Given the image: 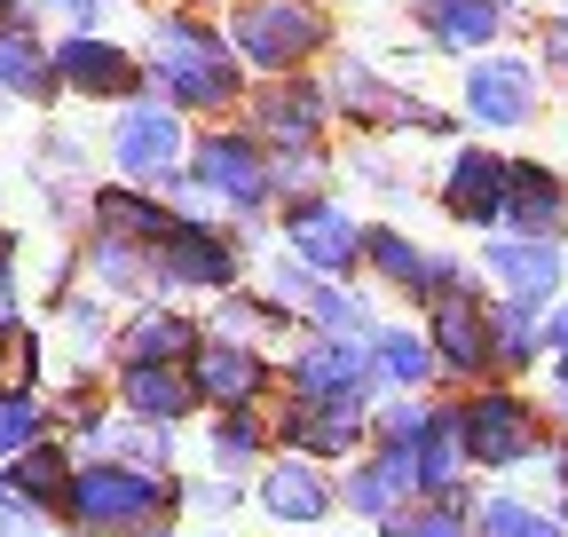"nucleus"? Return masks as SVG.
I'll use <instances>...</instances> for the list:
<instances>
[{
    "mask_svg": "<svg viewBox=\"0 0 568 537\" xmlns=\"http://www.w3.org/2000/svg\"><path fill=\"white\" fill-rule=\"evenodd\" d=\"M142 88H151L166 111H197V119H222L245 95V63L230 55V32L205 24L197 9H166L142 40Z\"/></svg>",
    "mask_w": 568,
    "mask_h": 537,
    "instance_id": "f257e3e1",
    "label": "nucleus"
},
{
    "mask_svg": "<svg viewBox=\"0 0 568 537\" xmlns=\"http://www.w3.org/2000/svg\"><path fill=\"white\" fill-rule=\"evenodd\" d=\"M174 514H182L174 475H142V466H119V458H80L63 506H55V529H71V537H134V529L174 521Z\"/></svg>",
    "mask_w": 568,
    "mask_h": 537,
    "instance_id": "f03ea898",
    "label": "nucleus"
},
{
    "mask_svg": "<svg viewBox=\"0 0 568 537\" xmlns=\"http://www.w3.org/2000/svg\"><path fill=\"white\" fill-rule=\"evenodd\" d=\"M458 443H466L474 475H514V466H537L545 458L552 427H545V403H529L506 379H489V387H466L458 395Z\"/></svg>",
    "mask_w": 568,
    "mask_h": 537,
    "instance_id": "7ed1b4c3",
    "label": "nucleus"
},
{
    "mask_svg": "<svg viewBox=\"0 0 568 537\" xmlns=\"http://www.w3.org/2000/svg\"><path fill=\"white\" fill-rule=\"evenodd\" d=\"M222 32L245 72H268V80H301V63H316L332 48L324 0H237Z\"/></svg>",
    "mask_w": 568,
    "mask_h": 537,
    "instance_id": "20e7f679",
    "label": "nucleus"
},
{
    "mask_svg": "<svg viewBox=\"0 0 568 537\" xmlns=\"http://www.w3.org/2000/svg\"><path fill=\"white\" fill-rule=\"evenodd\" d=\"M190 190L213 197V206H230L245 222H261V206H276V190H268V151L253 143L245 126H205L197 143H190Z\"/></svg>",
    "mask_w": 568,
    "mask_h": 537,
    "instance_id": "39448f33",
    "label": "nucleus"
},
{
    "mask_svg": "<svg viewBox=\"0 0 568 537\" xmlns=\"http://www.w3.org/2000/svg\"><path fill=\"white\" fill-rule=\"evenodd\" d=\"M111 166H119L134 190H174L182 166H190V126H182V111H166L159 95L119 103V119H111Z\"/></svg>",
    "mask_w": 568,
    "mask_h": 537,
    "instance_id": "423d86ee",
    "label": "nucleus"
},
{
    "mask_svg": "<svg viewBox=\"0 0 568 537\" xmlns=\"http://www.w3.org/2000/svg\"><path fill=\"white\" fill-rule=\"evenodd\" d=\"M237 277H245V253H237V237L222 230V222H174L159 245H151V285H166V293H237Z\"/></svg>",
    "mask_w": 568,
    "mask_h": 537,
    "instance_id": "0eeeda50",
    "label": "nucleus"
},
{
    "mask_svg": "<svg viewBox=\"0 0 568 537\" xmlns=\"http://www.w3.org/2000/svg\"><path fill=\"white\" fill-rule=\"evenodd\" d=\"M190 387H197V412H268L276 403V364H268V348H253V341H205L190 348Z\"/></svg>",
    "mask_w": 568,
    "mask_h": 537,
    "instance_id": "6e6552de",
    "label": "nucleus"
},
{
    "mask_svg": "<svg viewBox=\"0 0 568 537\" xmlns=\"http://www.w3.org/2000/svg\"><path fill=\"white\" fill-rule=\"evenodd\" d=\"M276 308H293V324H308L316 341H372V301L364 293H347V285H332V277H316V268H301L293 253L284 261H268V285H261Z\"/></svg>",
    "mask_w": 568,
    "mask_h": 537,
    "instance_id": "1a4fd4ad",
    "label": "nucleus"
},
{
    "mask_svg": "<svg viewBox=\"0 0 568 537\" xmlns=\"http://www.w3.org/2000/svg\"><path fill=\"white\" fill-rule=\"evenodd\" d=\"M324 95H332V119H355V126H410V134H450V119H443L435 103H418L410 88L379 80L364 55H339V63H332V80H324Z\"/></svg>",
    "mask_w": 568,
    "mask_h": 537,
    "instance_id": "9d476101",
    "label": "nucleus"
},
{
    "mask_svg": "<svg viewBox=\"0 0 568 537\" xmlns=\"http://www.w3.org/2000/svg\"><path fill=\"white\" fill-rule=\"evenodd\" d=\"M324 126H332V95L324 80H268L245 95V134L261 151H324Z\"/></svg>",
    "mask_w": 568,
    "mask_h": 537,
    "instance_id": "9b49d317",
    "label": "nucleus"
},
{
    "mask_svg": "<svg viewBox=\"0 0 568 537\" xmlns=\"http://www.w3.org/2000/svg\"><path fill=\"white\" fill-rule=\"evenodd\" d=\"M284 395H301V403H379V372H372V341H308L284 356Z\"/></svg>",
    "mask_w": 568,
    "mask_h": 537,
    "instance_id": "f8f14e48",
    "label": "nucleus"
},
{
    "mask_svg": "<svg viewBox=\"0 0 568 537\" xmlns=\"http://www.w3.org/2000/svg\"><path fill=\"white\" fill-rule=\"evenodd\" d=\"M545 111V80H537V63L529 55H506V48H489L466 63V119L489 126V134H514Z\"/></svg>",
    "mask_w": 568,
    "mask_h": 537,
    "instance_id": "ddd939ff",
    "label": "nucleus"
},
{
    "mask_svg": "<svg viewBox=\"0 0 568 537\" xmlns=\"http://www.w3.org/2000/svg\"><path fill=\"white\" fill-rule=\"evenodd\" d=\"M48 55H55V95H88V103H134L142 95V55L103 40V32H63Z\"/></svg>",
    "mask_w": 568,
    "mask_h": 537,
    "instance_id": "4468645a",
    "label": "nucleus"
},
{
    "mask_svg": "<svg viewBox=\"0 0 568 537\" xmlns=\"http://www.w3.org/2000/svg\"><path fill=\"white\" fill-rule=\"evenodd\" d=\"M284 253L339 285L364 268V222L347 206H332V197H301V206H284Z\"/></svg>",
    "mask_w": 568,
    "mask_h": 537,
    "instance_id": "2eb2a0df",
    "label": "nucleus"
},
{
    "mask_svg": "<svg viewBox=\"0 0 568 537\" xmlns=\"http://www.w3.org/2000/svg\"><path fill=\"white\" fill-rule=\"evenodd\" d=\"M253 506L268 521H284V529H324L339 514V475L316 466V458H284L276 450L261 475H253Z\"/></svg>",
    "mask_w": 568,
    "mask_h": 537,
    "instance_id": "dca6fc26",
    "label": "nucleus"
},
{
    "mask_svg": "<svg viewBox=\"0 0 568 537\" xmlns=\"http://www.w3.org/2000/svg\"><path fill=\"white\" fill-rule=\"evenodd\" d=\"M426 348H435V372H443V379L489 387V379H497V364H489V301H481V293L435 301V308H426Z\"/></svg>",
    "mask_w": 568,
    "mask_h": 537,
    "instance_id": "f3484780",
    "label": "nucleus"
},
{
    "mask_svg": "<svg viewBox=\"0 0 568 537\" xmlns=\"http://www.w3.org/2000/svg\"><path fill=\"white\" fill-rule=\"evenodd\" d=\"M506 182H514V159H506V151L458 143L450 166H443V214L497 237V230H506Z\"/></svg>",
    "mask_w": 568,
    "mask_h": 537,
    "instance_id": "a211bd4d",
    "label": "nucleus"
},
{
    "mask_svg": "<svg viewBox=\"0 0 568 537\" xmlns=\"http://www.w3.org/2000/svg\"><path fill=\"white\" fill-rule=\"evenodd\" d=\"M481 277H497V301L552 308L560 277H568V245H537V237H506V230H497L481 245Z\"/></svg>",
    "mask_w": 568,
    "mask_h": 537,
    "instance_id": "6ab92c4d",
    "label": "nucleus"
},
{
    "mask_svg": "<svg viewBox=\"0 0 568 537\" xmlns=\"http://www.w3.org/2000/svg\"><path fill=\"white\" fill-rule=\"evenodd\" d=\"M506 237L568 245V174H560V166L514 159V182H506Z\"/></svg>",
    "mask_w": 568,
    "mask_h": 537,
    "instance_id": "aec40b11",
    "label": "nucleus"
},
{
    "mask_svg": "<svg viewBox=\"0 0 568 537\" xmlns=\"http://www.w3.org/2000/svg\"><path fill=\"white\" fill-rule=\"evenodd\" d=\"M339 506L364 521V529H387L403 506H418V490H410V466L395 458V450H364L339 475Z\"/></svg>",
    "mask_w": 568,
    "mask_h": 537,
    "instance_id": "412c9836",
    "label": "nucleus"
},
{
    "mask_svg": "<svg viewBox=\"0 0 568 537\" xmlns=\"http://www.w3.org/2000/svg\"><path fill=\"white\" fill-rule=\"evenodd\" d=\"M119 412L142 427H182L197 412V387L182 364H119Z\"/></svg>",
    "mask_w": 568,
    "mask_h": 537,
    "instance_id": "4be33fe9",
    "label": "nucleus"
},
{
    "mask_svg": "<svg viewBox=\"0 0 568 537\" xmlns=\"http://www.w3.org/2000/svg\"><path fill=\"white\" fill-rule=\"evenodd\" d=\"M197 341H205L197 316H182V308H134V316L111 332V356H119V364H190Z\"/></svg>",
    "mask_w": 568,
    "mask_h": 537,
    "instance_id": "5701e85b",
    "label": "nucleus"
},
{
    "mask_svg": "<svg viewBox=\"0 0 568 537\" xmlns=\"http://www.w3.org/2000/svg\"><path fill=\"white\" fill-rule=\"evenodd\" d=\"M88 222H95L103 237H126V245L151 253L182 214H174V206H159V197H151V190H134V182H103V190L88 197Z\"/></svg>",
    "mask_w": 568,
    "mask_h": 537,
    "instance_id": "b1692460",
    "label": "nucleus"
},
{
    "mask_svg": "<svg viewBox=\"0 0 568 537\" xmlns=\"http://www.w3.org/2000/svg\"><path fill=\"white\" fill-rule=\"evenodd\" d=\"M418 24H426V48L489 55L497 32H506V9H489V0H418Z\"/></svg>",
    "mask_w": 568,
    "mask_h": 537,
    "instance_id": "393cba45",
    "label": "nucleus"
},
{
    "mask_svg": "<svg viewBox=\"0 0 568 537\" xmlns=\"http://www.w3.org/2000/svg\"><path fill=\"white\" fill-rule=\"evenodd\" d=\"M0 95L9 103H48L55 95V55L32 24H0Z\"/></svg>",
    "mask_w": 568,
    "mask_h": 537,
    "instance_id": "a878e982",
    "label": "nucleus"
},
{
    "mask_svg": "<svg viewBox=\"0 0 568 537\" xmlns=\"http://www.w3.org/2000/svg\"><path fill=\"white\" fill-rule=\"evenodd\" d=\"M372 372H379V387H395V395H426L443 372H435V348H426V332H410V324H387V332H372Z\"/></svg>",
    "mask_w": 568,
    "mask_h": 537,
    "instance_id": "bb28decb",
    "label": "nucleus"
},
{
    "mask_svg": "<svg viewBox=\"0 0 568 537\" xmlns=\"http://www.w3.org/2000/svg\"><path fill=\"white\" fill-rule=\"evenodd\" d=\"M489 364H497V379H506V372H529V364H545V308L489 301Z\"/></svg>",
    "mask_w": 568,
    "mask_h": 537,
    "instance_id": "cd10ccee",
    "label": "nucleus"
},
{
    "mask_svg": "<svg viewBox=\"0 0 568 537\" xmlns=\"http://www.w3.org/2000/svg\"><path fill=\"white\" fill-rule=\"evenodd\" d=\"M205 458L222 466L230 483L245 475V466H268V458H276V443H268V412H213V427H205Z\"/></svg>",
    "mask_w": 568,
    "mask_h": 537,
    "instance_id": "c85d7f7f",
    "label": "nucleus"
},
{
    "mask_svg": "<svg viewBox=\"0 0 568 537\" xmlns=\"http://www.w3.org/2000/svg\"><path fill=\"white\" fill-rule=\"evenodd\" d=\"M474 537H568L552 506L521 490H474Z\"/></svg>",
    "mask_w": 568,
    "mask_h": 537,
    "instance_id": "c756f323",
    "label": "nucleus"
},
{
    "mask_svg": "<svg viewBox=\"0 0 568 537\" xmlns=\"http://www.w3.org/2000/svg\"><path fill=\"white\" fill-rule=\"evenodd\" d=\"M205 332H213V341H253L261 348V341H284V332H293V308H276L268 293H245L237 285V293L213 301V324Z\"/></svg>",
    "mask_w": 568,
    "mask_h": 537,
    "instance_id": "7c9ffc66",
    "label": "nucleus"
},
{
    "mask_svg": "<svg viewBox=\"0 0 568 537\" xmlns=\"http://www.w3.org/2000/svg\"><path fill=\"white\" fill-rule=\"evenodd\" d=\"M71 466H80V458H71V443H32L24 458H9V490L17 498H32L40 514H55L63 506V490H71Z\"/></svg>",
    "mask_w": 568,
    "mask_h": 537,
    "instance_id": "2f4dec72",
    "label": "nucleus"
},
{
    "mask_svg": "<svg viewBox=\"0 0 568 537\" xmlns=\"http://www.w3.org/2000/svg\"><path fill=\"white\" fill-rule=\"evenodd\" d=\"M88 277H95V293H119V301H134L142 285H151V253H142V245H126V237H103V230H88Z\"/></svg>",
    "mask_w": 568,
    "mask_h": 537,
    "instance_id": "473e14b6",
    "label": "nucleus"
},
{
    "mask_svg": "<svg viewBox=\"0 0 568 537\" xmlns=\"http://www.w3.org/2000/svg\"><path fill=\"white\" fill-rule=\"evenodd\" d=\"M364 268L379 285H395V293H418V277H426V245H410L403 230H364Z\"/></svg>",
    "mask_w": 568,
    "mask_h": 537,
    "instance_id": "72a5a7b5",
    "label": "nucleus"
},
{
    "mask_svg": "<svg viewBox=\"0 0 568 537\" xmlns=\"http://www.w3.org/2000/svg\"><path fill=\"white\" fill-rule=\"evenodd\" d=\"M379 537H474V490H466V498H418V506H403Z\"/></svg>",
    "mask_w": 568,
    "mask_h": 537,
    "instance_id": "f704fd0d",
    "label": "nucleus"
},
{
    "mask_svg": "<svg viewBox=\"0 0 568 537\" xmlns=\"http://www.w3.org/2000/svg\"><path fill=\"white\" fill-rule=\"evenodd\" d=\"M40 364H48V348H40L32 324L0 332V395H40Z\"/></svg>",
    "mask_w": 568,
    "mask_h": 537,
    "instance_id": "c9c22d12",
    "label": "nucleus"
},
{
    "mask_svg": "<svg viewBox=\"0 0 568 537\" xmlns=\"http://www.w3.org/2000/svg\"><path fill=\"white\" fill-rule=\"evenodd\" d=\"M48 403L40 395H0V458H24L32 443H48Z\"/></svg>",
    "mask_w": 568,
    "mask_h": 537,
    "instance_id": "e433bc0d",
    "label": "nucleus"
},
{
    "mask_svg": "<svg viewBox=\"0 0 568 537\" xmlns=\"http://www.w3.org/2000/svg\"><path fill=\"white\" fill-rule=\"evenodd\" d=\"M324 151H268V190L284 206H301V197H324Z\"/></svg>",
    "mask_w": 568,
    "mask_h": 537,
    "instance_id": "4c0bfd02",
    "label": "nucleus"
},
{
    "mask_svg": "<svg viewBox=\"0 0 568 537\" xmlns=\"http://www.w3.org/2000/svg\"><path fill=\"white\" fill-rule=\"evenodd\" d=\"M537 80H552V88H568V9L537 24Z\"/></svg>",
    "mask_w": 568,
    "mask_h": 537,
    "instance_id": "58836bf2",
    "label": "nucleus"
},
{
    "mask_svg": "<svg viewBox=\"0 0 568 537\" xmlns=\"http://www.w3.org/2000/svg\"><path fill=\"white\" fill-rule=\"evenodd\" d=\"M182 506H197L205 521H222V514H237V506H245V483H230V475H213V483H182Z\"/></svg>",
    "mask_w": 568,
    "mask_h": 537,
    "instance_id": "ea45409f",
    "label": "nucleus"
},
{
    "mask_svg": "<svg viewBox=\"0 0 568 537\" xmlns=\"http://www.w3.org/2000/svg\"><path fill=\"white\" fill-rule=\"evenodd\" d=\"M48 529H55V514H40L17 490H0V537H48Z\"/></svg>",
    "mask_w": 568,
    "mask_h": 537,
    "instance_id": "a19ab883",
    "label": "nucleus"
},
{
    "mask_svg": "<svg viewBox=\"0 0 568 537\" xmlns=\"http://www.w3.org/2000/svg\"><path fill=\"white\" fill-rule=\"evenodd\" d=\"M40 9H48V17H63V24H80V32H88V24H103V17H111V0H40Z\"/></svg>",
    "mask_w": 568,
    "mask_h": 537,
    "instance_id": "79ce46f5",
    "label": "nucleus"
},
{
    "mask_svg": "<svg viewBox=\"0 0 568 537\" xmlns=\"http://www.w3.org/2000/svg\"><path fill=\"white\" fill-rule=\"evenodd\" d=\"M545 427L568 435V364H552V387H545Z\"/></svg>",
    "mask_w": 568,
    "mask_h": 537,
    "instance_id": "37998d69",
    "label": "nucleus"
},
{
    "mask_svg": "<svg viewBox=\"0 0 568 537\" xmlns=\"http://www.w3.org/2000/svg\"><path fill=\"white\" fill-rule=\"evenodd\" d=\"M545 356H552V364H568V301H552V308H545Z\"/></svg>",
    "mask_w": 568,
    "mask_h": 537,
    "instance_id": "c03bdc74",
    "label": "nucleus"
},
{
    "mask_svg": "<svg viewBox=\"0 0 568 537\" xmlns=\"http://www.w3.org/2000/svg\"><path fill=\"white\" fill-rule=\"evenodd\" d=\"M9 261H17V253H0V332L17 324V277H9Z\"/></svg>",
    "mask_w": 568,
    "mask_h": 537,
    "instance_id": "a18cd8bd",
    "label": "nucleus"
},
{
    "mask_svg": "<svg viewBox=\"0 0 568 537\" xmlns=\"http://www.w3.org/2000/svg\"><path fill=\"white\" fill-rule=\"evenodd\" d=\"M0 24H24V0H0Z\"/></svg>",
    "mask_w": 568,
    "mask_h": 537,
    "instance_id": "49530a36",
    "label": "nucleus"
},
{
    "mask_svg": "<svg viewBox=\"0 0 568 537\" xmlns=\"http://www.w3.org/2000/svg\"><path fill=\"white\" fill-rule=\"evenodd\" d=\"M134 537H174V521H151V529H134Z\"/></svg>",
    "mask_w": 568,
    "mask_h": 537,
    "instance_id": "de8ad7c7",
    "label": "nucleus"
},
{
    "mask_svg": "<svg viewBox=\"0 0 568 537\" xmlns=\"http://www.w3.org/2000/svg\"><path fill=\"white\" fill-rule=\"evenodd\" d=\"M552 514H560V529H568V490H560V506H552Z\"/></svg>",
    "mask_w": 568,
    "mask_h": 537,
    "instance_id": "09e8293b",
    "label": "nucleus"
},
{
    "mask_svg": "<svg viewBox=\"0 0 568 537\" xmlns=\"http://www.w3.org/2000/svg\"><path fill=\"white\" fill-rule=\"evenodd\" d=\"M489 9H521V0H489Z\"/></svg>",
    "mask_w": 568,
    "mask_h": 537,
    "instance_id": "8fccbe9b",
    "label": "nucleus"
},
{
    "mask_svg": "<svg viewBox=\"0 0 568 537\" xmlns=\"http://www.w3.org/2000/svg\"><path fill=\"white\" fill-rule=\"evenodd\" d=\"M387 9H418V0H387Z\"/></svg>",
    "mask_w": 568,
    "mask_h": 537,
    "instance_id": "3c124183",
    "label": "nucleus"
},
{
    "mask_svg": "<svg viewBox=\"0 0 568 537\" xmlns=\"http://www.w3.org/2000/svg\"><path fill=\"white\" fill-rule=\"evenodd\" d=\"M182 9H205V0H182Z\"/></svg>",
    "mask_w": 568,
    "mask_h": 537,
    "instance_id": "603ef678",
    "label": "nucleus"
},
{
    "mask_svg": "<svg viewBox=\"0 0 568 537\" xmlns=\"http://www.w3.org/2000/svg\"><path fill=\"white\" fill-rule=\"evenodd\" d=\"M205 537H230V529H205Z\"/></svg>",
    "mask_w": 568,
    "mask_h": 537,
    "instance_id": "864d4df0",
    "label": "nucleus"
}]
</instances>
